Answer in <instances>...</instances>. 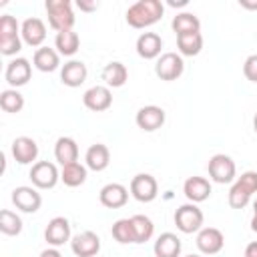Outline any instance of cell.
<instances>
[{
	"instance_id": "1",
	"label": "cell",
	"mask_w": 257,
	"mask_h": 257,
	"mask_svg": "<svg viewBox=\"0 0 257 257\" xmlns=\"http://www.w3.org/2000/svg\"><path fill=\"white\" fill-rule=\"evenodd\" d=\"M165 14V6L161 0H139L133 6L126 8V24L131 28H149L153 24H157Z\"/></svg>"
},
{
	"instance_id": "2",
	"label": "cell",
	"mask_w": 257,
	"mask_h": 257,
	"mask_svg": "<svg viewBox=\"0 0 257 257\" xmlns=\"http://www.w3.org/2000/svg\"><path fill=\"white\" fill-rule=\"evenodd\" d=\"M255 193H257V171L241 173V177H237L229 189V195H227L229 207L231 209H245Z\"/></svg>"
},
{
	"instance_id": "3",
	"label": "cell",
	"mask_w": 257,
	"mask_h": 257,
	"mask_svg": "<svg viewBox=\"0 0 257 257\" xmlns=\"http://www.w3.org/2000/svg\"><path fill=\"white\" fill-rule=\"evenodd\" d=\"M22 50L20 24L12 14H2L0 18V52L4 56H16Z\"/></svg>"
},
{
	"instance_id": "4",
	"label": "cell",
	"mask_w": 257,
	"mask_h": 257,
	"mask_svg": "<svg viewBox=\"0 0 257 257\" xmlns=\"http://www.w3.org/2000/svg\"><path fill=\"white\" fill-rule=\"evenodd\" d=\"M46 14H48V24L52 30L56 32H64V30H72L76 16L72 10V4L68 0H46L44 4Z\"/></svg>"
},
{
	"instance_id": "5",
	"label": "cell",
	"mask_w": 257,
	"mask_h": 257,
	"mask_svg": "<svg viewBox=\"0 0 257 257\" xmlns=\"http://www.w3.org/2000/svg\"><path fill=\"white\" fill-rule=\"evenodd\" d=\"M173 221H175V225H177V229L181 233L191 235V233H199L203 229L205 215H203V211L195 203H185V205H181L175 211Z\"/></svg>"
},
{
	"instance_id": "6",
	"label": "cell",
	"mask_w": 257,
	"mask_h": 257,
	"mask_svg": "<svg viewBox=\"0 0 257 257\" xmlns=\"http://www.w3.org/2000/svg\"><path fill=\"white\" fill-rule=\"evenodd\" d=\"M209 177L211 181L219 183V185H227V183H233L237 179V167H235V161L225 155V153H217L209 159Z\"/></svg>"
},
{
	"instance_id": "7",
	"label": "cell",
	"mask_w": 257,
	"mask_h": 257,
	"mask_svg": "<svg viewBox=\"0 0 257 257\" xmlns=\"http://www.w3.org/2000/svg\"><path fill=\"white\" fill-rule=\"evenodd\" d=\"M28 177L32 181V187H36V189H54L56 183L60 181V171L50 161H36L32 165Z\"/></svg>"
},
{
	"instance_id": "8",
	"label": "cell",
	"mask_w": 257,
	"mask_h": 257,
	"mask_svg": "<svg viewBox=\"0 0 257 257\" xmlns=\"http://www.w3.org/2000/svg\"><path fill=\"white\" fill-rule=\"evenodd\" d=\"M185 70V62H183V56L177 54V52H163L159 58H157V64H155V74L165 80V82H171V80H177Z\"/></svg>"
},
{
	"instance_id": "9",
	"label": "cell",
	"mask_w": 257,
	"mask_h": 257,
	"mask_svg": "<svg viewBox=\"0 0 257 257\" xmlns=\"http://www.w3.org/2000/svg\"><path fill=\"white\" fill-rule=\"evenodd\" d=\"M131 195L139 201V203H151L157 199L159 195V183L153 175L149 173H139L131 179V187H128Z\"/></svg>"
},
{
	"instance_id": "10",
	"label": "cell",
	"mask_w": 257,
	"mask_h": 257,
	"mask_svg": "<svg viewBox=\"0 0 257 257\" xmlns=\"http://www.w3.org/2000/svg\"><path fill=\"white\" fill-rule=\"evenodd\" d=\"M12 203L18 211L22 213H36L42 205V195L38 193L36 187H28V185H20L12 191Z\"/></svg>"
},
{
	"instance_id": "11",
	"label": "cell",
	"mask_w": 257,
	"mask_h": 257,
	"mask_svg": "<svg viewBox=\"0 0 257 257\" xmlns=\"http://www.w3.org/2000/svg\"><path fill=\"white\" fill-rule=\"evenodd\" d=\"M82 104L92 112H104L112 104V92L104 84H94L82 94Z\"/></svg>"
},
{
	"instance_id": "12",
	"label": "cell",
	"mask_w": 257,
	"mask_h": 257,
	"mask_svg": "<svg viewBox=\"0 0 257 257\" xmlns=\"http://www.w3.org/2000/svg\"><path fill=\"white\" fill-rule=\"evenodd\" d=\"M70 249L76 257H96L100 251V237L94 231L76 233L70 239Z\"/></svg>"
},
{
	"instance_id": "13",
	"label": "cell",
	"mask_w": 257,
	"mask_h": 257,
	"mask_svg": "<svg viewBox=\"0 0 257 257\" xmlns=\"http://www.w3.org/2000/svg\"><path fill=\"white\" fill-rule=\"evenodd\" d=\"M32 76V64L18 56V58H12L8 64H6V70H4V78L6 82L12 86V88H18V86H24Z\"/></svg>"
},
{
	"instance_id": "14",
	"label": "cell",
	"mask_w": 257,
	"mask_h": 257,
	"mask_svg": "<svg viewBox=\"0 0 257 257\" xmlns=\"http://www.w3.org/2000/svg\"><path fill=\"white\" fill-rule=\"evenodd\" d=\"M197 249L203 255H217L225 245V235L217 227H203L197 233Z\"/></svg>"
},
{
	"instance_id": "15",
	"label": "cell",
	"mask_w": 257,
	"mask_h": 257,
	"mask_svg": "<svg viewBox=\"0 0 257 257\" xmlns=\"http://www.w3.org/2000/svg\"><path fill=\"white\" fill-rule=\"evenodd\" d=\"M165 110L157 104H147V106H141L137 110V116H135V122L139 128L147 131V133H153L157 128H161L165 124Z\"/></svg>"
},
{
	"instance_id": "16",
	"label": "cell",
	"mask_w": 257,
	"mask_h": 257,
	"mask_svg": "<svg viewBox=\"0 0 257 257\" xmlns=\"http://www.w3.org/2000/svg\"><path fill=\"white\" fill-rule=\"evenodd\" d=\"M20 34H22V42L32 46V48H40L46 40V24L32 16V18H26L22 24H20Z\"/></svg>"
},
{
	"instance_id": "17",
	"label": "cell",
	"mask_w": 257,
	"mask_h": 257,
	"mask_svg": "<svg viewBox=\"0 0 257 257\" xmlns=\"http://www.w3.org/2000/svg\"><path fill=\"white\" fill-rule=\"evenodd\" d=\"M44 239L50 247H60L64 243H68L70 237V223L66 217H54L48 221L46 229H44Z\"/></svg>"
},
{
	"instance_id": "18",
	"label": "cell",
	"mask_w": 257,
	"mask_h": 257,
	"mask_svg": "<svg viewBox=\"0 0 257 257\" xmlns=\"http://www.w3.org/2000/svg\"><path fill=\"white\" fill-rule=\"evenodd\" d=\"M98 201L106 209H120L128 201V189L124 185H120V183H108V185H104L100 189Z\"/></svg>"
},
{
	"instance_id": "19",
	"label": "cell",
	"mask_w": 257,
	"mask_h": 257,
	"mask_svg": "<svg viewBox=\"0 0 257 257\" xmlns=\"http://www.w3.org/2000/svg\"><path fill=\"white\" fill-rule=\"evenodd\" d=\"M12 157L20 165H34L38 159V145L30 137H16L12 141Z\"/></svg>"
},
{
	"instance_id": "20",
	"label": "cell",
	"mask_w": 257,
	"mask_h": 257,
	"mask_svg": "<svg viewBox=\"0 0 257 257\" xmlns=\"http://www.w3.org/2000/svg\"><path fill=\"white\" fill-rule=\"evenodd\" d=\"M211 183H209V179H205V177H199V175H193V177H189L187 181H185V185H183V193H185V197L189 199V203H203V201H207L209 197H211Z\"/></svg>"
},
{
	"instance_id": "21",
	"label": "cell",
	"mask_w": 257,
	"mask_h": 257,
	"mask_svg": "<svg viewBox=\"0 0 257 257\" xmlns=\"http://www.w3.org/2000/svg\"><path fill=\"white\" fill-rule=\"evenodd\" d=\"M137 54L145 60H153V58H159L161 56V50H163V38L157 34V32H143L139 38H137Z\"/></svg>"
},
{
	"instance_id": "22",
	"label": "cell",
	"mask_w": 257,
	"mask_h": 257,
	"mask_svg": "<svg viewBox=\"0 0 257 257\" xmlns=\"http://www.w3.org/2000/svg\"><path fill=\"white\" fill-rule=\"evenodd\" d=\"M86 76H88V70L82 60H68L60 68V80L64 86H70V88L80 86L86 80Z\"/></svg>"
},
{
	"instance_id": "23",
	"label": "cell",
	"mask_w": 257,
	"mask_h": 257,
	"mask_svg": "<svg viewBox=\"0 0 257 257\" xmlns=\"http://www.w3.org/2000/svg\"><path fill=\"white\" fill-rule=\"evenodd\" d=\"M84 163H86V167H88L90 171H94V173L104 171V169L108 167V163H110V151H108V147L102 145V143L90 145V147L86 149Z\"/></svg>"
},
{
	"instance_id": "24",
	"label": "cell",
	"mask_w": 257,
	"mask_h": 257,
	"mask_svg": "<svg viewBox=\"0 0 257 257\" xmlns=\"http://www.w3.org/2000/svg\"><path fill=\"white\" fill-rule=\"evenodd\" d=\"M181 239L175 233H161L153 245V253L155 257H179L181 255Z\"/></svg>"
},
{
	"instance_id": "25",
	"label": "cell",
	"mask_w": 257,
	"mask_h": 257,
	"mask_svg": "<svg viewBox=\"0 0 257 257\" xmlns=\"http://www.w3.org/2000/svg\"><path fill=\"white\" fill-rule=\"evenodd\" d=\"M32 64H34V68H38L40 72H54V70L60 66V54L56 52V48L40 46V48L34 50Z\"/></svg>"
},
{
	"instance_id": "26",
	"label": "cell",
	"mask_w": 257,
	"mask_h": 257,
	"mask_svg": "<svg viewBox=\"0 0 257 257\" xmlns=\"http://www.w3.org/2000/svg\"><path fill=\"white\" fill-rule=\"evenodd\" d=\"M100 76L104 80V86H108V88H120L126 82V78H128V70H126V66L122 62L112 60V62H108L102 68Z\"/></svg>"
},
{
	"instance_id": "27",
	"label": "cell",
	"mask_w": 257,
	"mask_h": 257,
	"mask_svg": "<svg viewBox=\"0 0 257 257\" xmlns=\"http://www.w3.org/2000/svg\"><path fill=\"white\" fill-rule=\"evenodd\" d=\"M54 159L64 167L78 161V145L72 137H60L54 145Z\"/></svg>"
},
{
	"instance_id": "28",
	"label": "cell",
	"mask_w": 257,
	"mask_h": 257,
	"mask_svg": "<svg viewBox=\"0 0 257 257\" xmlns=\"http://www.w3.org/2000/svg\"><path fill=\"white\" fill-rule=\"evenodd\" d=\"M54 48L60 56H72L78 52L80 48V38L74 30H64V32H56L54 38Z\"/></svg>"
},
{
	"instance_id": "29",
	"label": "cell",
	"mask_w": 257,
	"mask_h": 257,
	"mask_svg": "<svg viewBox=\"0 0 257 257\" xmlns=\"http://www.w3.org/2000/svg\"><path fill=\"white\" fill-rule=\"evenodd\" d=\"M177 48L181 56H197L203 50V34L201 32H189L177 36Z\"/></svg>"
},
{
	"instance_id": "30",
	"label": "cell",
	"mask_w": 257,
	"mask_h": 257,
	"mask_svg": "<svg viewBox=\"0 0 257 257\" xmlns=\"http://www.w3.org/2000/svg\"><path fill=\"white\" fill-rule=\"evenodd\" d=\"M173 32L179 34H189V32H201V20L193 12H179L173 22H171Z\"/></svg>"
},
{
	"instance_id": "31",
	"label": "cell",
	"mask_w": 257,
	"mask_h": 257,
	"mask_svg": "<svg viewBox=\"0 0 257 257\" xmlns=\"http://www.w3.org/2000/svg\"><path fill=\"white\" fill-rule=\"evenodd\" d=\"M86 165H80L78 161L76 163H70V165H64L60 169V181L66 185V187H80L84 181H86Z\"/></svg>"
},
{
	"instance_id": "32",
	"label": "cell",
	"mask_w": 257,
	"mask_h": 257,
	"mask_svg": "<svg viewBox=\"0 0 257 257\" xmlns=\"http://www.w3.org/2000/svg\"><path fill=\"white\" fill-rule=\"evenodd\" d=\"M133 229H135V239L137 243H147L155 235V225L147 215H133Z\"/></svg>"
},
{
	"instance_id": "33",
	"label": "cell",
	"mask_w": 257,
	"mask_h": 257,
	"mask_svg": "<svg viewBox=\"0 0 257 257\" xmlns=\"http://www.w3.org/2000/svg\"><path fill=\"white\" fill-rule=\"evenodd\" d=\"M0 108L4 112H20L24 108V96L16 90V88H6L0 92Z\"/></svg>"
},
{
	"instance_id": "34",
	"label": "cell",
	"mask_w": 257,
	"mask_h": 257,
	"mask_svg": "<svg viewBox=\"0 0 257 257\" xmlns=\"http://www.w3.org/2000/svg\"><path fill=\"white\" fill-rule=\"evenodd\" d=\"M0 231L4 235H8V237L20 235V231H22V219H20V215H16L10 209H2L0 211Z\"/></svg>"
},
{
	"instance_id": "35",
	"label": "cell",
	"mask_w": 257,
	"mask_h": 257,
	"mask_svg": "<svg viewBox=\"0 0 257 257\" xmlns=\"http://www.w3.org/2000/svg\"><path fill=\"white\" fill-rule=\"evenodd\" d=\"M114 241L122 243V245H128V243H137L135 239V229H133V221L131 219H118L112 223V229H110Z\"/></svg>"
},
{
	"instance_id": "36",
	"label": "cell",
	"mask_w": 257,
	"mask_h": 257,
	"mask_svg": "<svg viewBox=\"0 0 257 257\" xmlns=\"http://www.w3.org/2000/svg\"><path fill=\"white\" fill-rule=\"evenodd\" d=\"M243 74L247 80L257 82V54H249L243 62Z\"/></svg>"
},
{
	"instance_id": "37",
	"label": "cell",
	"mask_w": 257,
	"mask_h": 257,
	"mask_svg": "<svg viewBox=\"0 0 257 257\" xmlns=\"http://www.w3.org/2000/svg\"><path fill=\"white\" fill-rule=\"evenodd\" d=\"M76 8H80L82 12H94V10L98 8V4H96V2H84V0H78V2H76Z\"/></svg>"
},
{
	"instance_id": "38",
	"label": "cell",
	"mask_w": 257,
	"mask_h": 257,
	"mask_svg": "<svg viewBox=\"0 0 257 257\" xmlns=\"http://www.w3.org/2000/svg\"><path fill=\"white\" fill-rule=\"evenodd\" d=\"M38 257H62V253L58 251V247H48V249H44Z\"/></svg>"
},
{
	"instance_id": "39",
	"label": "cell",
	"mask_w": 257,
	"mask_h": 257,
	"mask_svg": "<svg viewBox=\"0 0 257 257\" xmlns=\"http://www.w3.org/2000/svg\"><path fill=\"white\" fill-rule=\"evenodd\" d=\"M243 257H257V241H251V243L245 247Z\"/></svg>"
},
{
	"instance_id": "40",
	"label": "cell",
	"mask_w": 257,
	"mask_h": 257,
	"mask_svg": "<svg viewBox=\"0 0 257 257\" xmlns=\"http://www.w3.org/2000/svg\"><path fill=\"white\" fill-rule=\"evenodd\" d=\"M239 6H241V8H247V10H257V0H255V2H249V0H239Z\"/></svg>"
},
{
	"instance_id": "41",
	"label": "cell",
	"mask_w": 257,
	"mask_h": 257,
	"mask_svg": "<svg viewBox=\"0 0 257 257\" xmlns=\"http://www.w3.org/2000/svg\"><path fill=\"white\" fill-rule=\"evenodd\" d=\"M187 4H189V0H179V2L177 0H169V6H173V8L175 6H187Z\"/></svg>"
},
{
	"instance_id": "42",
	"label": "cell",
	"mask_w": 257,
	"mask_h": 257,
	"mask_svg": "<svg viewBox=\"0 0 257 257\" xmlns=\"http://www.w3.org/2000/svg\"><path fill=\"white\" fill-rule=\"evenodd\" d=\"M251 229L257 233V213H253V217H251Z\"/></svg>"
},
{
	"instance_id": "43",
	"label": "cell",
	"mask_w": 257,
	"mask_h": 257,
	"mask_svg": "<svg viewBox=\"0 0 257 257\" xmlns=\"http://www.w3.org/2000/svg\"><path fill=\"white\" fill-rule=\"evenodd\" d=\"M253 131H255V133H257V114H255V116H253Z\"/></svg>"
},
{
	"instance_id": "44",
	"label": "cell",
	"mask_w": 257,
	"mask_h": 257,
	"mask_svg": "<svg viewBox=\"0 0 257 257\" xmlns=\"http://www.w3.org/2000/svg\"><path fill=\"white\" fill-rule=\"evenodd\" d=\"M253 213H257V199L253 201Z\"/></svg>"
},
{
	"instance_id": "45",
	"label": "cell",
	"mask_w": 257,
	"mask_h": 257,
	"mask_svg": "<svg viewBox=\"0 0 257 257\" xmlns=\"http://www.w3.org/2000/svg\"><path fill=\"white\" fill-rule=\"evenodd\" d=\"M187 257H203V255H187Z\"/></svg>"
}]
</instances>
